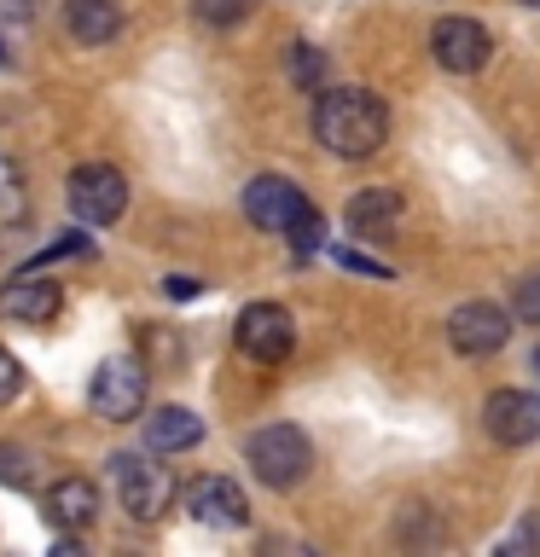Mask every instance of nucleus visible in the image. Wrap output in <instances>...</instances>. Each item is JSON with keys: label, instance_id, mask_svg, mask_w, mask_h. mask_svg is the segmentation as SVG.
Returning a JSON list of instances; mask_svg holds the SVG:
<instances>
[{"label": "nucleus", "instance_id": "nucleus-1", "mask_svg": "<svg viewBox=\"0 0 540 557\" xmlns=\"http://www.w3.org/2000/svg\"><path fill=\"white\" fill-rule=\"evenodd\" d=\"M314 134L331 157H372L390 139V104L372 87H326L314 104Z\"/></svg>", "mask_w": 540, "mask_h": 557}, {"label": "nucleus", "instance_id": "nucleus-2", "mask_svg": "<svg viewBox=\"0 0 540 557\" xmlns=\"http://www.w3.org/2000/svg\"><path fill=\"white\" fill-rule=\"evenodd\" d=\"M244 459H250V470L268 487H296L314 465V442L296 424H268L244 442Z\"/></svg>", "mask_w": 540, "mask_h": 557}, {"label": "nucleus", "instance_id": "nucleus-3", "mask_svg": "<svg viewBox=\"0 0 540 557\" xmlns=\"http://www.w3.org/2000/svg\"><path fill=\"white\" fill-rule=\"evenodd\" d=\"M111 482H116V499L134 522H157L169 517V499H174V476L163 465H151L146 453H116L111 459Z\"/></svg>", "mask_w": 540, "mask_h": 557}, {"label": "nucleus", "instance_id": "nucleus-4", "mask_svg": "<svg viewBox=\"0 0 540 557\" xmlns=\"http://www.w3.org/2000/svg\"><path fill=\"white\" fill-rule=\"evenodd\" d=\"M70 215L87 221V226H105L116 221L122 209H128V181H122V169L111 163H82L76 174H70Z\"/></svg>", "mask_w": 540, "mask_h": 557}, {"label": "nucleus", "instance_id": "nucleus-5", "mask_svg": "<svg viewBox=\"0 0 540 557\" xmlns=\"http://www.w3.org/2000/svg\"><path fill=\"white\" fill-rule=\"evenodd\" d=\"M233 337H238V355L244 360L279 366V360L291 355V343H296V325H291V313L279 308V302H250V308L238 313Z\"/></svg>", "mask_w": 540, "mask_h": 557}, {"label": "nucleus", "instance_id": "nucleus-6", "mask_svg": "<svg viewBox=\"0 0 540 557\" xmlns=\"http://www.w3.org/2000/svg\"><path fill=\"white\" fill-rule=\"evenodd\" d=\"M87 407H94L105 424L139 418V407H146V366L139 360H105L94 372V389H87Z\"/></svg>", "mask_w": 540, "mask_h": 557}, {"label": "nucleus", "instance_id": "nucleus-7", "mask_svg": "<svg viewBox=\"0 0 540 557\" xmlns=\"http://www.w3.org/2000/svg\"><path fill=\"white\" fill-rule=\"evenodd\" d=\"M505 337H512V313H505L500 302H459L447 313V343L470 360L500 355Z\"/></svg>", "mask_w": 540, "mask_h": 557}, {"label": "nucleus", "instance_id": "nucleus-8", "mask_svg": "<svg viewBox=\"0 0 540 557\" xmlns=\"http://www.w3.org/2000/svg\"><path fill=\"white\" fill-rule=\"evenodd\" d=\"M308 209L314 203L285 181V174H256V181L244 186V215H250V226H261V233H291Z\"/></svg>", "mask_w": 540, "mask_h": 557}, {"label": "nucleus", "instance_id": "nucleus-9", "mask_svg": "<svg viewBox=\"0 0 540 557\" xmlns=\"http://www.w3.org/2000/svg\"><path fill=\"white\" fill-rule=\"evenodd\" d=\"M482 430L500 447H529L540 435V395L529 389H494L482 400Z\"/></svg>", "mask_w": 540, "mask_h": 557}, {"label": "nucleus", "instance_id": "nucleus-10", "mask_svg": "<svg viewBox=\"0 0 540 557\" xmlns=\"http://www.w3.org/2000/svg\"><path fill=\"white\" fill-rule=\"evenodd\" d=\"M430 47H435V64L453 70V76H477L488 64V52H494V41H488V29L477 17H442L430 29Z\"/></svg>", "mask_w": 540, "mask_h": 557}, {"label": "nucleus", "instance_id": "nucleus-11", "mask_svg": "<svg viewBox=\"0 0 540 557\" xmlns=\"http://www.w3.org/2000/svg\"><path fill=\"white\" fill-rule=\"evenodd\" d=\"M186 511L204 529H244L250 522V499H244V487L233 476H198L186 487Z\"/></svg>", "mask_w": 540, "mask_h": 557}, {"label": "nucleus", "instance_id": "nucleus-12", "mask_svg": "<svg viewBox=\"0 0 540 557\" xmlns=\"http://www.w3.org/2000/svg\"><path fill=\"white\" fill-rule=\"evenodd\" d=\"M59 308H64L59 278H41V273H17V278H7V290H0V313L17 325H52Z\"/></svg>", "mask_w": 540, "mask_h": 557}, {"label": "nucleus", "instance_id": "nucleus-13", "mask_svg": "<svg viewBox=\"0 0 540 557\" xmlns=\"http://www.w3.org/2000/svg\"><path fill=\"white\" fill-rule=\"evenodd\" d=\"M401 215H407V198H401L395 186H366L343 209L348 233H360V238H383L390 226H401Z\"/></svg>", "mask_w": 540, "mask_h": 557}, {"label": "nucleus", "instance_id": "nucleus-14", "mask_svg": "<svg viewBox=\"0 0 540 557\" xmlns=\"http://www.w3.org/2000/svg\"><path fill=\"white\" fill-rule=\"evenodd\" d=\"M47 517L59 522V529H87V522L99 517V487L87 476H59L47 487Z\"/></svg>", "mask_w": 540, "mask_h": 557}, {"label": "nucleus", "instance_id": "nucleus-15", "mask_svg": "<svg viewBox=\"0 0 540 557\" xmlns=\"http://www.w3.org/2000/svg\"><path fill=\"white\" fill-rule=\"evenodd\" d=\"M204 442V418L192 407H157L146 418V447L151 453H186Z\"/></svg>", "mask_w": 540, "mask_h": 557}, {"label": "nucleus", "instance_id": "nucleus-16", "mask_svg": "<svg viewBox=\"0 0 540 557\" xmlns=\"http://www.w3.org/2000/svg\"><path fill=\"white\" fill-rule=\"evenodd\" d=\"M64 29L76 35V47H105L122 29V7H116V0H70V7H64Z\"/></svg>", "mask_w": 540, "mask_h": 557}, {"label": "nucleus", "instance_id": "nucleus-17", "mask_svg": "<svg viewBox=\"0 0 540 557\" xmlns=\"http://www.w3.org/2000/svg\"><path fill=\"white\" fill-rule=\"evenodd\" d=\"M0 482H7V487H29L35 482V459H29L24 447L0 442Z\"/></svg>", "mask_w": 540, "mask_h": 557}, {"label": "nucleus", "instance_id": "nucleus-18", "mask_svg": "<svg viewBox=\"0 0 540 557\" xmlns=\"http://www.w3.org/2000/svg\"><path fill=\"white\" fill-rule=\"evenodd\" d=\"M291 76L303 82V87H320V76H326V59H320V52H314L308 41H296V47H291Z\"/></svg>", "mask_w": 540, "mask_h": 557}, {"label": "nucleus", "instance_id": "nucleus-19", "mask_svg": "<svg viewBox=\"0 0 540 557\" xmlns=\"http://www.w3.org/2000/svg\"><path fill=\"white\" fill-rule=\"evenodd\" d=\"M320 238H326V221H320V209H308V215L291 226V250L308 256V250H320Z\"/></svg>", "mask_w": 540, "mask_h": 557}, {"label": "nucleus", "instance_id": "nucleus-20", "mask_svg": "<svg viewBox=\"0 0 540 557\" xmlns=\"http://www.w3.org/2000/svg\"><path fill=\"white\" fill-rule=\"evenodd\" d=\"M244 12H250V0H198V17H204V24H238V17Z\"/></svg>", "mask_w": 540, "mask_h": 557}, {"label": "nucleus", "instance_id": "nucleus-21", "mask_svg": "<svg viewBox=\"0 0 540 557\" xmlns=\"http://www.w3.org/2000/svg\"><path fill=\"white\" fill-rule=\"evenodd\" d=\"M17 389H24V366H17L12 348H0V407H7Z\"/></svg>", "mask_w": 540, "mask_h": 557}, {"label": "nucleus", "instance_id": "nucleus-22", "mask_svg": "<svg viewBox=\"0 0 540 557\" xmlns=\"http://www.w3.org/2000/svg\"><path fill=\"white\" fill-rule=\"evenodd\" d=\"M338 261H343V268H355V273H372V278H390V268H383V261H372V256H360V250H338Z\"/></svg>", "mask_w": 540, "mask_h": 557}, {"label": "nucleus", "instance_id": "nucleus-23", "mask_svg": "<svg viewBox=\"0 0 540 557\" xmlns=\"http://www.w3.org/2000/svg\"><path fill=\"white\" fill-rule=\"evenodd\" d=\"M0 12H7V17H35V12H41V0H0Z\"/></svg>", "mask_w": 540, "mask_h": 557}, {"label": "nucleus", "instance_id": "nucleus-24", "mask_svg": "<svg viewBox=\"0 0 540 557\" xmlns=\"http://www.w3.org/2000/svg\"><path fill=\"white\" fill-rule=\"evenodd\" d=\"M163 290H169V296H198V278L174 273V278H163Z\"/></svg>", "mask_w": 540, "mask_h": 557}, {"label": "nucleus", "instance_id": "nucleus-25", "mask_svg": "<svg viewBox=\"0 0 540 557\" xmlns=\"http://www.w3.org/2000/svg\"><path fill=\"white\" fill-rule=\"evenodd\" d=\"M523 7H540V0H523Z\"/></svg>", "mask_w": 540, "mask_h": 557}, {"label": "nucleus", "instance_id": "nucleus-26", "mask_svg": "<svg viewBox=\"0 0 540 557\" xmlns=\"http://www.w3.org/2000/svg\"><path fill=\"white\" fill-rule=\"evenodd\" d=\"M535 366H540V348H535Z\"/></svg>", "mask_w": 540, "mask_h": 557}, {"label": "nucleus", "instance_id": "nucleus-27", "mask_svg": "<svg viewBox=\"0 0 540 557\" xmlns=\"http://www.w3.org/2000/svg\"><path fill=\"white\" fill-rule=\"evenodd\" d=\"M0 59H7V47H0Z\"/></svg>", "mask_w": 540, "mask_h": 557}, {"label": "nucleus", "instance_id": "nucleus-28", "mask_svg": "<svg viewBox=\"0 0 540 557\" xmlns=\"http://www.w3.org/2000/svg\"><path fill=\"white\" fill-rule=\"evenodd\" d=\"M535 285H540V278H535Z\"/></svg>", "mask_w": 540, "mask_h": 557}]
</instances>
